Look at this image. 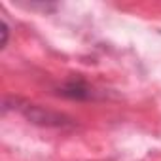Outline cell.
<instances>
[{
	"label": "cell",
	"instance_id": "cell-1",
	"mask_svg": "<svg viewBox=\"0 0 161 161\" xmlns=\"http://www.w3.org/2000/svg\"><path fill=\"white\" fill-rule=\"evenodd\" d=\"M63 95L66 97H72V99H84V97H89V87L84 84V82H68L63 89Z\"/></svg>",
	"mask_w": 161,
	"mask_h": 161
},
{
	"label": "cell",
	"instance_id": "cell-2",
	"mask_svg": "<svg viewBox=\"0 0 161 161\" xmlns=\"http://www.w3.org/2000/svg\"><path fill=\"white\" fill-rule=\"evenodd\" d=\"M2 36H4L2 46H6V42H8V25H6V21H4V19H2Z\"/></svg>",
	"mask_w": 161,
	"mask_h": 161
}]
</instances>
